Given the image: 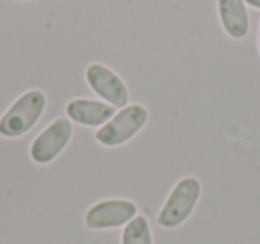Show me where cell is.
<instances>
[{
    "label": "cell",
    "mask_w": 260,
    "mask_h": 244,
    "mask_svg": "<svg viewBox=\"0 0 260 244\" xmlns=\"http://www.w3.org/2000/svg\"><path fill=\"white\" fill-rule=\"evenodd\" d=\"M47 107V97L43 91L30 89L18 97L0 118V136L15 139L22 137L40 121Z\"/></svg>",
    "instance_id": "cell-1"
},
{
    "label": "cell",
    "mask_w": 260,
    "mask_h": 244,
    "mask_svg": "<svg viewBox=\"0 0 260 244\" xmlns=\"http://www.w3.org/2000/svg\"><path fill=\"white\" fill-rule=\"evenodd\" d=\"M200 194H202V184L198 178L185 176V178L178 180L168 200L164 201L162 208L157 216V223L168 230L184 225L191 218L192 210L200 200Z\"/></svg>",
    "instance_id": "cell-2"
},
{
    "label": "cell",
    "mask_w": 260,
    "mask_h": 244,
    "mask_svg": "<svg viewBox=\"0 0 260 244\" xmlns=\"http://www.w3.org/2000/svg\"><path fill=\"white\" fill-rule=\"evenodd\" d=\"M148 121V111L141 104H130L119 109L105 125L96 130L94 137L102 146L114 148L130 141Z\"/></svg>",
    "instance_id": "cell-3"
},
{
    "label": "cell",
    "mask_w": 260,
    "mask_h": 244,
    "mask_svg": "<svg viewBox=\"0 0 260 244\" xmlns=\"http://www.w3.org/2000/svg\"><path fill=\"white\" fill-rule=\"evenodd\" d=\"M73 127L68 118H55L30 144V159L36 164H48L59 157L72 139Z\"/></svg>",
    "instance_id": "cell-4"
},
{
    "label": "cell",
    "mask_w": 260,
    "mask_h": 244,
    "mask_svg": "<svg viewBox=\"0 0 260 244\" xmlns=\"http://www.w3.org/2000/svg\"><path fill=\"white\" fill-rule=\"evenodd\" d=\"M136 216H138V207H136L134 201L112 198V200H104L94 203L86 212L84 223L91 230H111L126 225Z\"/></svg>",
    "instance_id": "cell-5"
},
{
    "label": "cell",
    "mask_w": 260,
    "mask_h": 244,
    "mask_svg": "<svg viewBox=\"0 0 260 244\" xmlns=\"http://www.w3.org/2000/svg\"><path fill=\"white\" fill-rule=\"evenodd\" d=\"M86 82L102 102L112 105V107H125L128 104V87L123 79L111 68L93 63L86 68Z\"/></svg>",
    "instance_id": "cell-6"
},
{
    "label": "cell",
    "mask_w": 260,
    "mask_h": 244,
    "mask_svg": "<svg viewBox=\"0 0 260 244\" xmlns=\"http://www.w3.org/2000/svg\"><path fill=\"white\" fill-rule=\"evenodd\" d=\"M114 114L116 109L112 105L102 100H91V98H75L66 105V116L70 121L84 127H102Z\"/></svg>",
    "instance_id": "cell-7"
},
{
    "label": "cell",
    "mask_w": 260,
    "mask_h": 244,
    "mask_svg": "<svg viewBox=\"0 0 260 244\" xmlns=\"http://www.w3.org/2000/svg\"><path fill=\"white\" fill-rule=\"evenodd\" d=\"M217 15L228 36L234 40L246 38L249 30V15L244 0H217Z\"/></svg>",
    "instance_id": "cell-8"
},
{
    "label": "cell",
    "mask_w": 260,
    "mask_h": 244,
    "mask_svg": "<svg viewBox=\"0 0 260 244\" xmlns=\"http://www.w3.org/2000/svg\"><path fill=\"white\" fill-rule=\"evenodd\" d=\"M121 244H153L150 223L145 216H136L121 232Z\"/></svg>",
    "instance_id": "cell-9"
},
{
    "label": "cell",
    "mask_w": 260,
    "mask_h": 244,
    "mask_svg": "<svg viewBox=\"0 0 260 244\" xmlns=\"http://www.w3.org/2000/svg\"><path fill=\"white\" fill-rule=\"evenodd\" d=\"M244 2H246L248 6H251V8L260 9V0H244Z\"/></svg>",
    "instance_id": "cell-10"
},
{
    "label": "cell",
    "mask_w": 260,
    "mask_h": 244,
    "mask_svg": "<svg viewBox=\"0 0 260 244\" xmlns=\"http://www.w3.org/2000/svg\"><path fill=\"white\" fill-rule=\"evenodd\" d=\"M258 48H260V27H258Z\"/></svg>",
    "instance_id": "cell-11"
}]
</instances>
